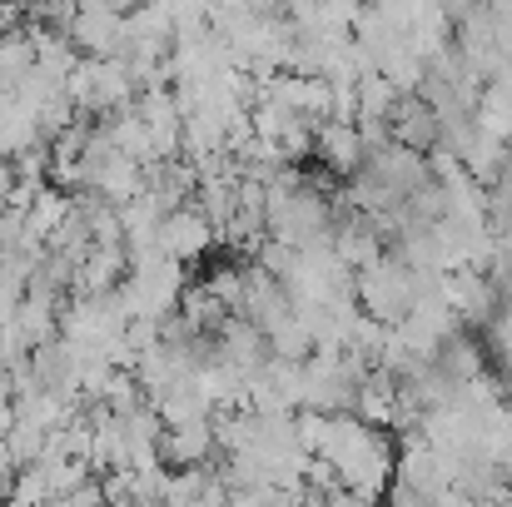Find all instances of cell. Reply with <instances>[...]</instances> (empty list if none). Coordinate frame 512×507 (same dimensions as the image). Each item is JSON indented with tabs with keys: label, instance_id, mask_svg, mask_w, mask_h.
<instances>
[{
	"label": "cell",
	"instance_id": "cell-11",
	"mask_svg": "<svg viewBox=\"0 0 512 507\" xmlns=\"http://www.w3.org/2000/svg\"><path fill=\"white\" fill-rule=\"evenodd\" d=\"M160 453H165L170 468H204V463L219 453L214 418H194V423H174V428H165Z\"/></svg>",
	"mask_w": 512,
	"mask_h": 507
},
{
	"label": "cell",
	"instance_id": "cell-20",
	"mask_svg": "<svg viewBox=\"0 0 512 507\" xmlns=\"http://www.w3.org/2000/svg\"><path fill=\"white\" fill-rule=\"evenodd\" d=\"M209 289L229 304V314H244V294H249V264H224L209 274Z\"/></svg>",
	"mask_w": 512,
	"mask_h": 507
},
{
	"label": "cell",
	"instance_id": "cell-10",
	"mask_svg": "<svg viewBox=\"0 0 512 507\" xmlns=\"http://www.w3.org/2000/svg\"><path fill=\"white\" fill-rule=\"evenodd\" d=\"M334 249H339L343 264H353V269L383 259V229H378V219L363 214V209L334 214Z\"/></svg>",
	"mask_w": 512,
	"mask_h": 507
},
{
	"label": "cell",
	"instance_id": "cell-7",
	"mask_svg": "<svg viewBox=\"0 0 512 507\" xmlns=\"http://www.w3.org/2000/svg\"><path fill=\"white\" fill-rule=\"evenodd\" d=\"M90 165V189L100 194V199H110V204H130L145 184H150V174L140 160H130L125 150H105V155H90L85 160Z\"/></svg>",
	"mask_w": 512,
	"mask_h": 507
},
{
	"label": "cell",
	"instance_id": "cell-16",
	"mask_svg": "<svg viewBox=\"0 0 512 507\" xmlns=\"http://www.w3.org/2000/svg\"><path fill=\"white\" fill-rule=\"evenodd\" d=\"M70 204H75V199H70V189H60V184H50V179H45V184L35 189L30 209H25V219H30V234L50 244V234H55V229L65 224Z\"/></svg>",
	"mask_w": 512,
	"mask_h": 507
},
{
	"label": "cell",
	"instance_id": "cell-5",
	"mask_svg": "<svg viewBox=\"0 0 512 507\" xmlns=\"http://www.w3.org/2000/svg\"><path fill=\"white\" fill-rule=\"evenodd\" d=\"M219 244V224L189 199V204H174L170 214H165V224H160V249L179 259V264H194V259H204L209 249Z\"/></svg>",
	"mask_w": 512,
	"mask_h": 507
},
{
	"label": "cell",
	"instance_id": "cell-1",
	"mask_svg": "<svg viewBox=\"0 0 512 507\" xmlns=\"http://www.w3.org/2000/svg\"><path fill=\"white\" fill-rule=\"evenodd\" d=\"M324 458L339 468L343 488H348V503L388 498V483H393V473H398V448H393L388 428L358 418L353 408H348V413H334L329 438H324Z\"/></svg>",
	"mask_w": 512,
	"mask_h": 507
},
{
	"label": "cell",
	"instance_id": "cell-18",
	"mask_svg": "<svg viewBox=\"0 0 512 507\" xmlns=\"http://www.w3.org/2000/svg\"><path fill=\"white\" fill-rule=\"evenodd\" d=\"M398 85L373 65V70H363L358 75V120H388L393 115V105H398Z\"/></svg>",
	"mask_w": 512,
	"mask_h": 507
},
{
	"label": "cell",
	"instance_id": "cell-6",
	"mask_svg": "<svg viewBox=\"0 0 512 507\" xmlns=\"http://www.w3.org/2000/svg\"><path fill=\"white\" fill-rule=\"evenodd\" d=\"M214 358L244 368V373H259L269 363V334L249 319V314H229L219 329H214Z\"/></svg>",
	"mask_w": 512,
	"mask_h": 507
},
{
	"label": "cell",
	"instance_id": "cell-23",
	"mask_svg": "<svg viewBox=\"0 0 512 507\" xmlns=\"http://www.w3.org/2000/svg\"><path fill=\"white\" fill-rule=\"evenodd\" d=\"M15 5H20V10H30V5H35V0H15Z\"/></svg>",
	"mask_w": 512,
	"mask_h": 507
},
{
	"label": "cell",
	"instance_id": "cell-8",
	"mask_svg": "<svg viewBox=\"0 0 512 507\" xmlns=\"http://www.w3.org/2000/svg\"><path fill=\"white\" fill-rule=\"evenodd\" d=\"M314 155H319V165L329 169V174H353V169L368 165V145H363V130H358V120H319V140H314Z\"/></svg>",
	"mask_w": 512,
	"mask_h": 507
},
{
	"label": "cell",
	"instance_id": "cell-19",
	"mask_svg": "<svg viewBox=\"0 0 512 507\" xmlns=\"http://www.w3.org/2000/svg\"><path fill=\"white\" fill-rule=\"evenodd\" d=\"M269 353L274 358H314V329L299 314H289L279 329H269Z\"/></svg>",
	"mask_w": 512,
	"mask_h": 507
},
{
	"label": "cell",
	"instance_id": "cell-22",
	"mask_svg": "<svg viewBox=\"0 0 512 507\" xmlns=\"http://www.w3.org/2000/svg\"><path fill=\"white\" fill-rule=\"evenodd\" d=\"M508 408H512V368H508Z\"/></svg>",
	"mask_w": 512,
	"mask_h": 507
},
{
	"label": "cell",
	"instance_id": "cell-15",
	"mask_svg": "<svg viewBox=\"0 0 512 507\" xmlns=\"http://www.w3.org/2000/svg\"><path fill=\"white\" fill-rule=\"evenodd\" d=\"M45 140V130H40V115L20 100V95H10V90H0V150L15 160L20 150H30V145H40Z\"/></svg>",
	"mask_w": 512,
	"mask_h": 507
},
{
	"label": "cell",
	"instance_id": "cell-17",
	"mask_svg": "<svg viewBox=\"0 0 512 507\" xmlns=\"http://www.w3.org/2000/svg\"><path fill=\"white\" fill-rule=\"evenodd\" d=\"M30 70H35V35H30V25H15L0 35V90H10Z\"/></svg>",
	"mask_w": 512,
	"mask_h": 507
},
{
	"label": "cell",
	"instance_id": "cell-21",
	"mask_svg": "<svg viewBox=\"0 0 512 507\" xmlns=\"http://www.w3.org/2000/svg\"><path fill=\"white\" fill-rule=\"evenodd\" d=\"M10 184H15V160H10V155L0 150V199L10 194Z\"/></svg>",
	"mask_w": 512,
	"mask_h": 507
},
{
	"label": "cell",
	"instance_id": "cell-9",
	"mask_svg": "<svg viewBox=\"0 0 512 507\" xmlns=\"http://www.w3.org/2000/svg\"><path fill=\"white\" fill-rule=\"evenodd\" d=\"M70 40L80 45V55H125L130 50V20L120 10H85L80 5Z\"/></svg>",
	"mask_w": 512,
	"mask_h": 507
},
{
	"label": "cell",
	"instance_id": "cell-13",
	"mask_svg": "<svg viewBox=\"0 0 512 507\" xmlns=\"http://www.w3.org/2000/svg\"><path fill=\"white\" fill-rule=\"evenodd\" d=\"M125 274H130L125 244H90V254L75 264V294H115Z\"/></svg>",
	"mask_w": 512,
	"mask_h": 507
},
{
	"label": "cell",
	"instance_id": "cell-12",
	"mask_svg": "<svg viewBox=\"0 0 512 507\" xmlns=\"http://www.w3.org/2000/svg\"><path fill=\"white\" fill-rule=\"evenodd\" d=\"M388 130H393V140H403V145H413V150L443 145V120H438V110H433L423 95H398V105H393V115H388Z\"/></svg>",
	"mask_w": 512,
	"mask_h": 507
},
{
	"label": "cell",
	"instance_id": "cell-2",
	"mask_svg": "<svg viewBox=\"0 0 512 507\" xmlns=\"http://www.w3.org/2000/svg\"><path fill=\"white\" fill-rule=\"evenodd\" d=\"M189 279H184V264L170 254H150V259H130V274L120 279V304L130 319H170L184 299Z\"/></svg>",
	"mask_w": 512,
	"mask_h": 507
},
{
	"label": "cell",
	"instance_id": "cell-4",
	"mask_svg": "<svg viewBox=\"0 0 512 507\" xmlns=\"http://www.w3.org/2000/svg\"><path fill=\"white\" fill-rule=\"evenodd\" d=\"M443 294H448V304L458 309L463 329H478V334H483V329L498 319V309H503V284H498L493 269H448V274H443Z\"/></svg>",
	"mask_w": 512,
	"mask_h": 507
},
{
	"label": "cell",
	"instance_id": "cell-3",
	"mask_svg": "<svg viewBox=\"0 0 512 507\" xmlns=\"http://www.w3.org/2000/svg\"><path fill=\"white\" fill-rule=\"evenodd\" d=\"M413 299H418V274L403 259L383 254V259H373V264L358 269V309L363 314H373L383 324H403L408 309H413Z\"/></svg>",
	"mask_w": 512,
	"mask_h": 507
},
{
	"label": "cell",
	"instance_id": "cell-14",
	"mask_svg": "<svg viewBox=\"0 0 512 507\" xmlns=\"http://www.w3.org/2000/svg\"><path fill=\"white\" fill-rule=\"evenodd\" d=\"M15 329L30 338V343H45V338L60 334V294L55 289H40L30 284L15 304Z\"/></svg>",
	"mask_w": 512,
	"mask_h": 507
}]
</instances>
